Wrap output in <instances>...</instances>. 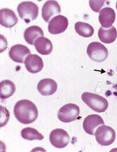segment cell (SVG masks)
<instances>
[{"mask_svg":"<svg viewBox=\"0 0 117 152\" xmlns=\"http://www.w3.org/2000/svg\"><path fill=\"white\" fill-rule=\"evenodd\" d=\"M116 10H117V1H116Z\"/></svg>","mask_w":117,"mask_h":152,"instance_id":"obj_24","label":"cell"},{"mask_svg":"<svg viewBox=\"0 0 117 152\" xmlns=\"http://www.w3.org/2000/svg\"><path fill=\"white\" fill-rule=\"evenodd\" d=\"M21 136L25 140H41L44 138V135L39 133L37 130L33 128H23L21 131Z\"/></svg>","mask_w":117,"mask_h":152,"instance_id":"obj_21","label":"cell"},{"mask_svg":"<svg viewBox=\"0 0 117 152\" xmlns=\"http://www.w3.org/2000/svg\"><path fill=\"white\" fill-rule=\"evenodd\" d=\"M68 19L63 15L55 16L49 23L48 30L52 34H59L65 32L68 28Z\"/></svg>","mask_w":117,"mask_h":152,"instance_id":"obj_8","label":"cell"},{"mask_svg":"<svg viewBox=\"0 0 117 152\" xmlns=\"http://www.w3.org/2000/svg\"><path fill=\"white\" fill-rule=\"evenodd\" d=\"M104 4V0H102V1H93V0H91V1H89L90 8L92 9V10H93L95 12H100V8L103 6Z\"/></svg>","mask_w":117,"mask_h":152,"instance_id":"obj_23","label":"cell"},{"mask_svg":"<svg viewBox=\"0 0 117 152\" xmlns=\"http://www.w3.org/2000/svg\"><path fill=\"white\" fill-rule=\"evenodd\" d=\"M98 18L102 28H108L113 26L112 25L116 19V13L112 8L105 7L100 11Z\"/></svg>","mask_w":117,"mask_h":152,"instance_id":"obj_14","label":"cell"},{"mask_svg":"<svg viewBox=\"0 0 117 152\" xmlns=\"http://www.w3.org/2000/svg\"><path fill=\"white\" fill-rule=\"evenodd\" d=\"M104 125L103 118L98 115H90L85 117L82 123L84 130L89 135H95V130L98 126Z\"/></svg>","mask_w":117,"mask_h":152,"instance_id":"obj_9","label":"cell"},{"mask_svg":"<svg viewBox=\"0 0 117 152\" xmlns=\"http://www.w3.org/2000/svg\"><path fill=\"white\" fill-rule=\"evenodd\" d=\"M37 88L39 92L43 96L53 95L57 90V83L51 78H45L40 80L38 83Z\"/></svg>","mask_w":117,"mask_h":152,"instance_id":"obj_13","label":"cell"},{"mask_svg":"<svg viewBox=\"0 0 117 152\" xmlns=\"http://www.w3.org/2000/svg\"><path fill=\"white\" fill-rule=\"evenodd\" d=\"M17 10L20 18L27 23L36 20L39 15V7L32 1H23L17 6Z\"/></svg>","mask_w":117,"mask_h":152,"instance_id":"obj_3","label":"cell"},{"mask_svg":"<svg viewBox=\"0 0 117 152\" xmlns=\"http://www.w3.org/2000/svg\"><path fill=\"white\" fill-rule=\"evenodd\" d=\"M80 115V107L75 104H67L59 110L57 117L60 121L69 123L75 121Z\"/></svg>","mask_w":117,"mask_h":152,"instance_id":"obj_6","label":"cell"},{"mask_svg":"<svg viewBox=\"0 0 117 152\" xmlns=\"http://www.w3.org/2000/svg\"><path fill=\"white\" fill-rule=\"evenodd\" d=\"M87 54L92 60L96 62H104L108 55V49L99 42H92L88 46Z\"/></svg>","mask_w":117,"mask_h":152,"instance_id":"obj_5","label":"cell"},{"mask_svg":"<svg viewBox=\"0 0 117 152\" xmlns=\"http://www.w3.org/2000/svg\"><path fill=\"white\" fill-rule=\"evenodd\" d=\"M60 12V5L57 1H47L43 6L42 17L44 21L47 23L53 15Z\"/></svg>","mask_w":117,"mask_h":152,"instance_id":"obj_15","label":"cell"},{"mask_svg":"<svg viewBox=\"0 0 117 152\" xmlns=\"http://www.w3.org/2000/svg\"><path fill=\"white\" fill-rule=\"evenodd\" d=\"M31 54V51L25 46L22 44H16L11 47L9 52L10 59L15 62L23 63L25 62L24 59L27 55Z\"/></svg>","mask_w":117,"mask_h":152,"instance_id":"obj_10","label":"cell"},{"mask_svg":"<svg viewBox=\"0 0 117 152\" xmlns=\"http://www.w3.org/2000/svg\"><path fill=\"white\" fill-rule=\"evenodd\" d=\"M95 139L103 146H110L114 142L116 138V132L113 128L107 125H100L95 132Z\"/></svg>","mask_w":117,"mask_h":152,"instance_id":"obj_4","label":"cell"},{"mask_svg":"<svg viewBox=\"0 0 117 152\" xmlns=\"http://www.w3.org/2000/svg\"><path fill=\"white\" fill-rule=\"evenodd\" d=\"M49 140L52 146L58 148H63L69 144L70 138L66 130L57 128L51 132Z\"/></svg>","mask_w":117,"mask_h":152,"instance_id":"obj_7","label":"cell"},{"mask_svg":"<svg viewBox=\"0 0 117 152\" xmlns=\"http://www.w3.org/2000/svg\"><path fill=\"white\" fill-rule=\"evenodd\" d=\"M18 22V18L12 10L4 8L0 10V24L6 28H12Z\"/></svg>","mask_w":117,"mask_h":152,"instance_id":"obj_12","label":"cell"},{"mask_svg":"<svg viewBox=\"0 0 117 152\" xmlns=\"http://www.w3.org/2000/svg\"><path fill=\"white\" fill-rule=\"evenodd\" d=\"M82 100L87 106H88L93 111L97 112H104L108 107L107 99L98 94L85 92L81 96Z\"/></svg>","mask_w":117,"mask_h":152,"instance_id":"obj_2","label":"cell"},{"mask_svg":"<svg viewBox=\"0 0 117 152\" xmlns=\"http://www.w3.org/2000/svg\"><path fill=\"white\" fill-rule=\"evenodd\" d=\"M75 29L77 34L85 38L91 37L94 34V28L90 24L83 22H77L75 25Z\"/></svg>","mask_w":117,"mask_h":152,"instance_id":"obj_20","label":"cell"},{"mask_svg":"<svg viewBox=\"0 0 117 152\" xmlns=\"http://www.w3.org/2000/svg\"><path fill=\"white\" fill-rule=\"evenodd\" d=\"M15 92V86L12 81L4 80L0 83V98L1 99H6L12 96Z\"/></svg>","mask_w":117,"mask_h":152,"instance_id":"obj_19","label":"cell"},{"mask_svg":"<svg viewBox=\"0 0 117 152\" xmlns=\"http://www.w3.org/2000/svg\"><path fill=\"white\" fill-rule=\"evenodd\" d=\"M34 46L37 52L43 55H49L53 51L52 41L44 36L39 38L34 43Z\"/></svg>","mask_w":117,"mask_h":152,"instance_id":"obj_17","label":"cell"},{"mask_svg":"<svg viewBox=\"0 0 117 152\" xmlns=\"http://www.w3.org/2000/svg\"><path fill=\"white\" fill-rule=\"evenodd\" d=\"M16 119L23 124H31L35 122L39 116V111L35 104L28 99L17 102L14 107Z\"/></svg>","mask_w":117,"mask_h":152,"instance_id":"obj_1","label":"cell"},{"mask_svg":"<svg viewBox=\"0 0 117 152\" xmlns=\"http://www.w3.org/2000/svg\"><path fill=\"white\" fill-rule=\"evenodd\" d=\"M1 121H0V126L3 127L6 125L9 119V113L5 107H1Z\"/></svg>","mask_w":117,"mask_h":152,"instance_id":"obj_22","label":"cell"},{"mask_svg":"<svg viewBox=\"0 0 117 152\" xmlns=\"http://www.w3.org/2000/svg\"><path fill=\"white\" fill-rule=\"evenodd\" d=\"M98 38L103 43L105 44H111L114 42L117 38V31L116 28L112 26L109 29H104L100 28L98 30Z\"/></svg>","mask_w":117,"mask_h":152,"instance_id":"obj_18","label":"cell"},{"mask_svg":"<svg viewBox=\"0 0 117 152\" xmlns=\"http://www.w3.org/2000/svg\"><path fill=\"white\" fill-rule=\"evenodd\" d=\"M44 36V31L40 27L33 26L28 28L24 32V39L28 44L33 45L39 38Z\"/></svg>","mask_w":117,"mask_h":152,"instance_id":"obj_16","label":"cell"},{"mask_svg":"<svg viewBox=\"0 0 117 152\" xmlns=\"http://www.w3.org/2000/svg\"><path fill=\"white\" fill-rule=\"evenodd\" d=\"M24 63L25 68L31 73L39 72L44 67L43 59L36 54H29L25 58Z\"/></svg>","mask_w":117,"mask_h":152,"instance_id":"obj_11","label":"cell"}]
</instances>
